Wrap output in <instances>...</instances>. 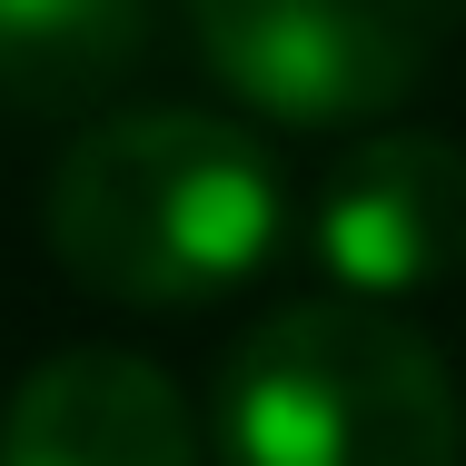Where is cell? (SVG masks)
<instances>
[{"instance_id":"obj_1","label":"cell","mask_w":466,"mask_h":466,"mask_svg":"<svg viewBox=\"0 0 466 466\" xmlns=\"http://www.w3.org/2000/svg\"><path fill=\"white\" fill-rule=\"evenodd\" d=\"M50 258L109 308H208L288 228L279 159L208 109H119L80 129L40 198Z\"/></svg>"},{"instance_id":"obj_5","label":"cell","mask_w":466,"mask_h":466,"mask_svg":"<svg viewBox=\"0 0 466 466\" xmlns=\"http://www.w3.org/2000/svg\"><path fill=\"white\" fill-rule=\"evenodd\" d=\"M0 466H198V427L149 358L60 348L10 387Z\"/></svg>"},{"instance_id":"obj_4","label":"cell","mask_w":466,"mask_h":466,"mask_svg":"<svg viewBox=\"0 0 466 466\" xmlns=\"http://www.w3.org/2000/svg\"><path fill=\"white\" fill-rule=\"evenodd\" d=\"M318 279L358 308H407L466 268V149L437 129H368L308 208Z\"/></svg>"},{"instance_id":"obj_3","label":"cell","mask_w":466,"mask_h":466,"mask_svg":"<svg viewBox=\"0 0 466 466\" xmlns=\"http://www.w3.org/2000/svg\"><path fill=\"white\" fill-rule=\"evenodd\" d=\"M208 80L279 129H368L447 50L457 0H179Z\"/></svg>"},{"instance_id":"obj_6","label":"cell","mask_w":466,"mask_h":466,"mask_svg":"<svg viewBox=\"0 0 466 466\" xmlns=\"http://www.w3.org/2000/svg\"><path fill=\"white\" fill-rule=\"evenodd\" d=\"M159 30V0H0V99L70 119L109 99Z\"/></svg>"},{"instance_id":"obj_2","label":"cell","mask_w":466,"mask_h":466,"mask_svg":"<svg viewBox=\"0 0 466 466\" xmlns=\"http://www.w3.org/2000/svg\"><path fill=\"white\" fill-rule=\"evenodd\" d=\"M228 466H466V407L437 348L358 298H308L218 368Z\"/></svg>"}]
</instances>
